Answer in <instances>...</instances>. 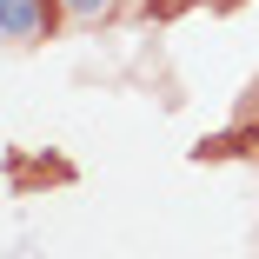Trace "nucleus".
Masks as SVG:
<instances>
[{
	"label": "nucleus",
	"instance_id": "f03ea898",
	"mask_svg": "<svg viewBox=\"0 0 259 259\" xmlns=\"http://www.w3.org/2000/svg\"><path fill=\"white\" fill-rule=\"evenodd\" d=\"M60 7H67V14H107L113 0H60Z\"/></svg>",
	"mask_w": 259,
	"mask_h": 259
},
{
	"label": "nucleus",
	"instance_id": "f257e3e1",
	"mask_svg": "<svg viewBox=\"0 0 259 259\" xmlns=\"http://www.w3.org/2000/svg\"><path fill=\"white\" fill-rule=\"evenodd\" d=\"M40 27H47L40 0H0V33H7V40H33Z\"/></svg>",
	"mask_w": 259,
	"mask_h": 259
}]
</instances>
